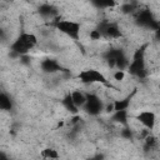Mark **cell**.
I'll return each instance as SVG.
<instances>
[{
    "mask_svg": "<svg viewBox=\"0 0 160 160\" xmlns=\"http://www.w3.org/2000/svg\"><path fill=\"white\" fill-rule=\"evenodd\" d=\"M38 44V38L32 32L22 31L10 45L9 56L11 59H19L21 55H28Z\"/></svg>",
    "mask_w": 160,
    "mask_h": 160,
    "instance_id": "6da1fadb",
    "label": "cell"
},
{
    "mask_svg": "<svg viewBox=\"0 0 160 160\" xmlns=\"http://www.w3.org/2000/svg\"><path fill=\"white\" fill-rule=\"evenodd\" d=\"M148 48H149V42H144L134 51L131 60H129V65L126 70L131 76L138 78V79H145L148 76L146 60H145Z\"/></svg>",
    "mask_w": 160,
    "mask_h": 160,
    "instance_id": "7a4b0ae2",
    "label": "cell"
},
{
    "mask_svg": "<svg viewBox=\"0 0 160 160\" xmlns=\"http://www.w3.org/2000/svg\"><path fill=\"white\" fill-rule=\"evenodd\" d=\"M104 60L106 61L109 68H116L118 70H126L129 65V58L125 54V51L120 48H111L102 52L101 55Z\"/></svg>",
    "mask_w": 160,
    "mask_h": 160,
    "instance_id": "3957f363",
    "label": "cell"
},
{
    "mask_svg": "<svg viewBox=\"0 0 160 160\" xmlns=\"http://www.w3.org/2000/svg\"><path fill=\"white\" fill-rule=\"evenodd\" d=\"M52 25H54V28L56 30H59L60 32H62L68 38L72 39L74 41H78L80 39L81 25L78 21H72V20H69V19H59V18H56L54 20Z\"/></svg>",
    "mask_w": 160,
    "mask_h": 160,
    "instance_id": "277c9868",
    "label": "cell"
},
{
    "mask_svg": "<svg viewBox=\"0 0 160 160\" xmlns=\"http://www.w3.org/2000/svg\"><path fill=\"white\" fill-rule=\"evenodd\" d=\"M134 21L139 28L148 29V30H154V31L159 30V21L156 20L154 14L149 9L138 10V12L135 14V20Z\"/></svg>",
    "mask_w": 160,
    "mask_h": 160,
    "instance_id": "5b68a950",
    "label": "cell"
},
{
    "mask_svg": "<svg viewBox=\"0 0 160 160\" xmlns=\"http://www.w3.org/2000/svg\"><path fill=\"white\" fill-rule=\"evenodd\" d=\"M105 104L104 101L100 99V96H98L96 94H86V100L85 104L82 105V110L85 114L90 115V116H98L104 111Z\"/></svg>",
    "mask_w": 160,
    "mask_h": 160,
    "instance_id": "8992f818",
    "label": "cell"
},
{
    "mask_svg": "<svg viewBox=\"0 0 160 160\" xmlns=\"http://www.w3.org/2000/svg\"><path fill=\"white\" fill-rule=\"evenodd\" d=\"M78 79L80 80V82H82L84 85H91V84H104V85H109V81L106 80L105 75L102 72H100L96 69H84L79 72Z\"/></svg>",
    "mask_w": 160,
    "mask_h": 160,
    "instance_id": "52a82bcc",
    "label": "cell"
},
{
    "mask_svg": "<svg viewBox=\"0 0 160 160\" xmlns=\"http://www.w3.org/2000/svg\"><path fill=\"white\" fill-rule=\"evenodd\" d=\"M101 38L104 39H120L122 36V32L119 28V25L114 21H109V20H102L98 24V26L95 28Z\"/></svg>",
    "mask_w": 160,
    "mask_h": 160,
    "instance_id": "ba28073f",
    "label": "cell"
},
{
    "mask_svg": "<svg viewBox=\"0 0 160 160\" xmlns=\"http://www.w3.org/2000/svg\"><path fill=\"white\" fill-rule=\"evenodd\" d=\"M40 69L44 74H49V75H52L56 72H69L68 69H65L56 59H51V58H46L41 60Z\"/></svg>",
    "mask_w": 160,
    "mask_h": 160,
    "instance_id": "9c48e42d",
    "label": "cell"
},
{
    "mask_svg": "<svg viewBox=\"0 0 160 160\" xmlns=\"http://www.w3.org/2000/svg\"><path fill=\"white\" fill-rule=\"evenodd\" d=\"M135 119L144 126L148 130H152L154 126H155V122H156V115L154 111H150V110H142L140 111Z\"/></svg>",
    "mask_w": 160,
    "mask_h": 160,
    "instance_id": "30bf717a",
    "label": "cell"
},
{
    "mask_svg": "<svg viewBox=\"0 0 160 160\" xmlns=\"http://www.w3.org/2000/svg\"><path fill=\"white\" fill-rule=\"evenodd\" d=\"M38 14L44 20H55L59 16V9L52 4H41L38 8Z\"/></svg>",
    "mask_w": 160,
    "mask_h": 160,
    "instance_id": "8fae6325",
    "label": "cell"
},
{
    "mask_svg": "<svg viewBox=\"0 0 160 160\" xmlns=\"http://www.w3.org/2000/svg\"><path fill=\"white\" fill-rule=\"evenodd\" d=\"M136 91H138V89H132V90H131V92H130V94H128L125 98L119 99V100H115V101L112 102L114 111H115V110H128V109H129V106H130V104H131L132 98H134V96H135V94H136Z\"/></svg>",
    "mask_w": 160,
    "mask_h": 160,
    "instance_id": "7c38bea8",
    "label": "cell"
},
{
    "mask_svg": "<svg viewBox=\"0 0 160 160\" xmlns=\"http://www.w3.org/2000/svg\"><path fill=\"white\" fill-rule=\"evenodd\" d=\"M61 105H62V108H64L66 111H69V112L72 114V115H76V114L79 112V108L74 104L70 92L66 94V95L62 98V100H61Z\"/></svg>",
    "mask_w": 160,
    "mask_h": 160,
    "instance_id": "4fadbf2b",
    "label": "cell"
},
{
    "mask_svg": "<svg viewBox=\"0 0 160 160\" xmlns=\"http://www.w3.org/2000/svg\"><path fill=\"white\" fill-rule=\"evenodd\" d=\"M128 119H129V114H128V110H115L112 111V115H111V120L116 124H120L122 126H126L128 125Z\"/></svg>",
    "mask_w": 160,
    "mask_h": 160,
    "instance_id": "5bb4252c",
    "label": "cell"
},
{
    "mask_svg": "<svg viewBox=\"0 0 160 160\" xmlns=\"http://www.w3.org/2000/svg\"><path fill=\"white\" fill-rule=\"evenodd\" d=\"M12 108H14V102L11 98L6 92L0 91V111H11Z\"/></svg>",
    "mask_w": 160,
    "mask_h": 160,
    "instance_id": "9a60e30c",
    "label": "cell"
},
{
    "mask_svg": "<svg viewBox=\"0 0 160 160\" xmlns=\"http://www.w3.org/2000/svg\"><path fill=\"white\" fill-rule=\"evenodd\" d=\"M89 2L99 10L112 9L116 6V0H89Z\"/></svg>",
    "mask_w": 160,
    "mask_h": 160,
    "instance_id": "2e32d148",
    "label": "cell"
},
{
    "mask_svg": "<svg viewBox=\"0 0 160 160\" xmlns=\"http://www.w3.org/2000/svg\"><path fill=\"white\" fill-rule=\"evenodd\" d=\"M70 95H71V99H72L74 104H75L79 109H81V108H82V105L85 104L86 94H84V92H82V91H80V90H74V91H71V92H70Z\"/></svg>",
    "mask_w": 160,
    "mask_h": 160,
    "instance_id": "e0dca14e",
    "label": "cell"
},
{
    "mask_svg": "<svg viewBox=\"0 0 160 160\" xmlns=\"http://www.w3.org/2000/svg\"><path fill=\"white\" fill-rule=\"evenodd\" d=\"M40 155H41V158H44V159H59V158H60L59 152H58L55 149H52V148H46V149H44Z\"/></svg>",
    "mask_w": 160,
    "mask_h": 160,
    "instance_id": "ac0fdd59",
    "label": "cell"
},
{
    "mask_svg": "<svg viewBox=\"0 0 160 160\" xmlns=\"http://www.w3.org/2000/svg\"><path fill=\"white\" fill-rule=\"evenodd\" d=\"M135 10H136V5L132 4V2H125V4H122L120 6V11L122 14H125V15L132 14V12H135Z\"/></svg>",
    "mask_w": 160,
    "mask_h": 160,
    "instance_id": "d6986e66",
    "label": "cell"
},
{
    "mask_svg": "<svg viewBox=\"0 0 160 160\" xmlns=\"http://www.w3.org/2000/svg\"><path fill=\"white\" fill-rule=\"evenodd\" d=\"M120 136H121L122 139H125V140H132V131H131V129L129 128V125L124 126V129L120 131Z\"/></svg>",
    "mask_w": 160,
    "mask_h": 160,
    "instance_id": "ffe728a7",
    "label": "cell"
},
{
    "mask_svg": "<svg viewBox=\"0 0 160 160\" xmlns=\"http://www.w3.org/2000/svg\"><path fill=\"white\" fill-rule=\"evenodd\" d=\"M112 76H114V79L116 81H121L125 78V71L124 70H115L114 74H112Z\"/></svg>",
    "mask_w": 160,
    "mask_h": 160,
    "instance_id": "44dd1931",
    "label": "cell"
},
{
    "mask_svg": "<svg viewBox=\"0 0 160 160\" xmlns=\"http://www.w3.org/2000/svg\"><path fill=\"white\" fill-rule=\"evenodd\" d=\"M89 36H90V39H91V40H94V41H96V40H100V39H101V35H100V32H99L96 29L91 30V31H90V34H89Z\"/></svg>",
    "mask_w": 160,
    "mask_h": 160,
    "instance_id": "7402d4cb",
    "label": "cell"
},
{
    "mask_svg": "<svg viewBox=\"0 0 160 160\" xmlns=\"http://www.w3.org/2000/svg\"><path fill=\"white\" fill-rule=\"evenodd\" d=\"M5 38H6V34H5L4 29L0 26V40H5Z\"/></svg>",
    "mask_w": 160,
    "mask_h": 160,
    "instance_id": "603a6c76",
    "label": "cell"
},
{
    "mask_svg": "<svg viewBox=\"0 0 160 160\" xmlns=\"http://www.w3.org/2000/svg\"><path fill=\"white\" fill-rule=\"evenodd\" d=\"M8 156L6 155H4V154H0V159H6Z\"/></svg>",
    "mask_w": 160,
    "mask_h": 160,
    "instance_id": "cb8c5ba5",
    "label": "cell"
}]
</instances>
